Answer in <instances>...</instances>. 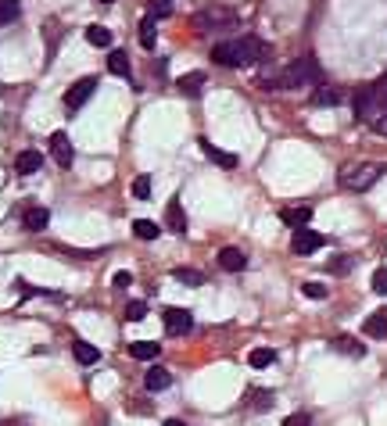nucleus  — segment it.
<instances>
[{
  "mask_svg": "<svg viewBox=\"0 0 387 426\" xmlns=\"http://www.w3.org/2000/svg\"><path fill=\"white\" fill-rule=\"evenodd\" d=\"M265 54H269V43H265V40H258V36L223 40V43H216V50H212V57L219 61V65H226V69L258 65V61H265Z\"/></svg>",
  "mask_w": 387,
  "mask_h": 426,
  "instance_id": "1",
  "label": "nucleus"
},
{
  "mask_svg": "<svg viewBox=\"0 0 387 426\" xmlns=\"http://www.w3.org/2000/svg\"><path fill=\"white\" fill-rule=\"evenodd\" d=\"M319 83H323V69L312 54L294 57L290 65L276 72V79H265V86H280V90H302V86H319Z\"/></svg>",
  "mask_w": 387,
  "mask_h": 426,
  "instance_id": "2",
  "label": "nucleus"
},
{
  "mask_svg": "<svg viewBox=\"0 0 387 426\" xmlns=\"http://www.w3.org/2000/svg\"><path fill=\"white\" fill-rule=\"evenodd\" d=\"M384 111H387V76H380L377 83L355 94V122H370L373 126Z\"/></svg>",
  "mask_w": 387,
  "mask_h": 426,
  "instance_id": "3",
  "label": "nucleus"
},
{
  "mask_svg": "<svg viewBox=\"0 0 387 426\" xmlns=\"http://www.w3.org/2000/svg\"><path fill=\"white\" fill-rule=\"evenodd\" d=\"M384 169L387 165H377V162H355V165H344L341 169V187H348V190H370L373 183L384 176Z\"/></svg>",
  "mask_w": 387,
  "mask_h": 426,
  "instance_id": "4",
  "label": "nucleus"
},
{
  "mask_svg": "<svg viewBox=\"0 0 387 426\" xmlns=\"http://www.w3.org/2000/svg\"><path fill=\"white\" fill-rule=\"evenodd\" d=\"M194 25L201 33H230V29H237V15L226 8H212V11H201L194 18Z\"/></svg>",
  "mask_w": 387,
  "mask_h": 426,
  "instance_id": "5",
  "label": "nucleus"
},
{
  "mask_svg": "<svg viewBox=\"0 0 387 426\" xmlns=\"http://www.w3.org/2000/svg\"><path fill=\"white\" fill-rule=\"evenodd\" d=\"M94 90H97V79H94V76H83L79 83H72V86L65 90V108H69V111H79L86 101H90Z\"/></svg>",
  "mask_w": 387,
  "mask_h": 426,
  "instance_id": "6",
  "label": "nucleus"
},
{
  "mask_svg": "<svg viewBox=\"0 0 387 426\" xmlns=\"http://www.w3.org/2000/svg\"><path fill=\"white\" fill-rule=\"evenodd\" d=\"M162 322H165V333H172V337H183V333L194 329V312H187V308H165L162 312Z\"/></svg>",
  "mask_w": 387,
  "mask_h": 426,
  "instance_id": "7",
  "label": "nucleus"
},
{
  "mask_svg": "<svg viewBox=\"0 0 387 426\" xmlns=\"http://www.w3.org/2000/svg\"><path fill=\"white\" fill-rule=\"evenodd\" d=\"M326 243V236L323 233H316L312 226L309 229H294V236H290V251L294 255H312V251H319Z\"/></svg>",
  "mask_w": 387,
  "mask_h": 426,
  "instance_id": "8",
  "label": "nucleus"
},
{
  "mask_svg": "<svg viewBox=\"0 0 387 426\" xmlns=\"http://www.w3.org/2000/svg\"><path fill=\"white\" fill-rule=\"evenodd\" d=\"M22 226H25L29 233H43V229L50 226V208H43V204H33V208H25V215H22Z\"/></svg>",
  "mask_w": 387,
  "mask_h": 426,
  "instance_id": "9",
  "label": "nucleus"
},
{
  "mask_svg": "<svg viewBox=\"0 0 387 426\" xmlns=\"http://www.w3.org/2000/svg\"><path fill=\"white\" fill-rule=\"evenodd\" d=\"M50 155H54V162L62 169L72 165V140H69V133H50Z\"/></svg>",
  "mask_w": 387,
  "mask_h": 426,
  "instance_id": "10",
  "label": "nucleus"
},
{
  "mask_svg": "<svg viewBox=\"0 0 387 426\" xmlns=\"http://www.w3.org/2000/svg\"><path fill=\"white\" fill-rule=\"evenodd\" d=\"M165 226H169L172 233H187V211H183V201H180V197H172V201L165 204Z\"/></svg>",
  "mask_w": 387,
  "mask_h": 426,
  "instance_id": "11",
  "label": "nucleus"
},
{
  "mask_svg": "<svg viewBox=\"0 0 387 426\" xmlns=\"http://www.w3.org/2000/svg\"><path fill=\"white\" fill-rule=\"evenodd\" d=\"M197 143H201V150H204V155L212 158L216 165H223V169H237V165H241V162H237V155H230V150H219L212 140H204V136H201Z\"/></svg>",
  "mask_w": 387,
  "mask_h": 426,
  "instance_id": "12",
  "label": "nucleus"
},
{
  "mask_svg": "<svg viewBox=\"0 0 387 426\" xmlns=\"http://www.w3.org/2000/svg\"><path fill=\"white\" fill-rule=\"evenodd\" d=\"M40 169H43V155H40V150H22V155L15 158V172L18 176H33Z\"/></svg>",
  "mask_w": 387,
  "mask_h": 426,
  "instance_id": "13",
  "label": "nucleus"
},
{
  "mask_svg": "<svg viewBox=\"0 0 387 426\" xmlns=\"http://www.w3.org/2000/svg\"><path fill=\"white\" fill-rule=\"evenodd\" d=\"M280 219H283L287 226H294V229H309V222H312V208H309V204H302V208H283V211H280Z\"/></svg>",
  "mask_w": 387,
  "mask_h": 426,
  "instance_id": "14",
  "label": "nucleus"
},
{
  "mask_svg": "<svg viewBox=\"0 0 387 426\" xmlns=\"http://www.w3.org/2000/svg\"><path fill=\"white\" fill-rule=\"evenodd\" d=\"M334 351H341V355H348V358H363V355H366V344L355 341L351 333H337V337H334Z\"/></svg>",
  "mask_w": 387,
  "mask_h": 426,
  "instance_id": "15",
  "label": "nucleus"
},
{
  "mask_svg": "<svg viewBox=\"0 0 387 426\" xmlns=\"http://www.w3.org/2000/svg\"><path fill=\"white\" fill-rule=\"evenodd\" d=\"M219 265H223L226 272H244V269H248V258H244L241 248H223V251H219Z\"/></svg>",
  "mask_w": 387,
  "mask_h": 426,
  "instance_id": "16",
  "label": "nucleus"
},
{
  "mask_svg": "<svg viewBox=\"0 0 387 426\" xmlns=\"http://www.w3.org/2000/svg\"><path fill=\"white\" fill-rule=\"evenodd\" d=\"M363 333L373 341H384L387 337V312H373L366 322H363Z\"/></svg>",
  "mask_w": 387,
  "mask_h": 426,
  "instance_id": "17",
  "label": "nucleus"
},
{
  "mask_svg": "<svg viewBox=\"0 0 387 426\" xmlns=\"http://www.w3.org/2000/svg\"><path fill=\"white\" fill-rule=\"evenodd\" d=\"M273 362H276V351H273V348H255V351L248 355V365H251V369H269Z\"/></svg>",
  "mask_w": 387,
  "mask_h": 426,
  "instance_id": "18",
  "label": "nucleus"
},
{
  "mask_svg": "<svg viewBox=\"0 0 387 426\" xmlns=\"http://www.w3.org/2000/svg\"><path fill=\"white\" fill-rule=\"evenodd\" d=\"M143 387H147V390H169V387H172V376H169L165 369H147Z\"/></svg>",
  "mask_w": 387,
  "mask_h": 426,
  "instance_id": "19",
  "label": "nucleus"
},
{
  "mask_svg": "<svg viewBox=\"0 0 387 426\" xmlns=\"http://www.w3.org/2000/svg\"><path fill=\"white\" fill-rule=\"evenodd\" d=\"M312 101H316L319 108H337V104H341V90H334V86H319L316 94H312Z\"/></svg>",
  "mask_w": 387,
  "mask_h": 426,
  "instance_id": "20",
  "label": "nucleus"
},
{
  "mask_svg": "<svg viewBox=\"0 0 387 426\" xmlns=\"http://www.w3.org/2000/svg\"><path fill=\"white\" fill-rule=\"evenodd\" d=\"M133 236H140V240H158L162 236V226L151 222V219H136L133 222Z\"/></svg>",
  "mask_w": 387,
  "mask_h": 426,
  "instance_id": "21",
  "label": "nucleus"
},
{
  "mask_svg": "<svg viewBox=\"0 0 387 426\" xmlns=\"http://www.w3.org/2000/svg\"><path fill=\"white\" fill-rule=\"evenodd\" d=\"M108 72L129 76V54H126V50H111V54H108Z\"/></svg>",
  "mask_w": 387,
  "mask_h": 426,
  "instance_id": "22",
  "label": "nucleus"
},
{
  "mask_svg": "<svg viewBox=\"0 0 387 426\" xmlns=\"http://www.w3.org/2000/svg\"><path fill=\"white\" fill-rule=\"evenodd\" d=\"M158 344L155 341H140V344H129V355L133 358H140V362H151V358H158Z\"/></svg>",
  "mask_w": 387,
  "mask_h": 426,
  "instance_id": "23",
  "label": "nucleus"
},
{
  "mask_svg": "<svg viewBox=\"0 0 387 426\" xmlns=\"http://www.w3.org/2000/svg\"><path fill=\"white\" fill-rule=\"evenodd\" d=\"M72 351H76V358H79L83 365H97V362H101V351H97L94 344H86V341H76Z\"/></svg>",
  "mask_w": 387,
  "mask_h": 426,
  "instance_id": "24",
  "label": "nucleus"
},
{
  "mask_svg": "<svg viewBox=\"0 0 387 426\" xmlns=\"http://www.w3.org/2000/svg\"><path fill=\"white\" fill-rule=\"evenodd\" d=\"M140 43L147 50H155V43H158V25H155V18H143L140 22Z\"/></svg>",
  "mask_w": 387,
  "mask_h": 426,
  "instance_id": "25",
  "label": "nucleus"
},
{
  "mask_svg": "<svg viewBox=\"0 0 387 426\" xmlns=\"http://www.w3.org/2000/svg\"><path fill=\"white\" fill-rule=\"evenodd\" d=\"M18 15H22V4H18V0H0V29L11 25V22H18Z\"/></svg>",
  "mask_w": 387,
  "mask_h": 426,
  "instance_id": "26",
  "label": "nucleus"
},
{
  "mask_svg": "<svg viewBox=\"0 0 387 426\" xmlns=\"http://www.w3.org/2000/svg\"><path fill=\"white\" fill-rule=\"evenodd\" d=\"M86 40H90L94 47H111V29H104V25H90V29H86Z\"/></svg>",
  "mask_w": 387,
  "mask_h": 426,
  "instance_id": "27",
  "label": "nucleus"
},
{
  "mask_svg": "<svg viewBox=\"0 0 387 426\" xmlns=\"http://www.w3.org/2000/svg\"><path fill=\"white\" fill-rule=\"evenodd\" d=\"M201 86H204V72H187V76H180V90H183V94H201Z\"/></svg>",
  "mask_w": 387,
  "mask_h": 426,
  "instance_id": "28",
  "label": "nucleus"
},
{
  "mask_svg": "<svg viewBox=\"0 0 387 426\" xmlns=\"http://www.w3.org/2000/svg\"><path fill=\"white\" fill-rule=\"evenodd\" d=\"M172 276H176V280H180L183 287H201V283H204V276H201V272H197V269H176V272H172Z\"/></svg>",
  "mask_w": 387,
  "mask_h": 426,
  "instance_id": "29",
  "label": "nucleus"
},
{
  "mask_svg": "<svg viewBox=\"0 0 387 426\" xmlns=\"http://www.w3.org/2000/svg\"><path fill=\"white\" fill-rule=\"evenodd\" d=\"M133 197L136 201H151V176H136L133 179Z\"/></svg>",
  "mask_w": 387,
  "mask_h": 426,
  "instance_id": "30",
  "label": "nucleus"
},
{
  "mask_svg": "<svg viewBox=\"0 0 387 426\" xmlns=\"http://www.w3.org/2000/svg\"><path fill=\"white\" fill-rule=\"evenodd\" d=\"M151 4V18H169L172 15V0H147Z\"/></svg>",
  "mask_w": 387,
  "mask_h": 426,
  "instance_id": "31",
  "label": "nucleus"
},
{
  "mask_svg": "<svg viewBox=\"0 0 387 426\" xmlns=\"http://www.w3.org/2000/svg\"><path fill=\"white\" fill-rule=\"evenodd\" d=\"M143 315H147V304H143V301H129V304H126V319H129V322H140Z\"/></svg>",
  "mask_w": 387,
  "mask_h": 426,
  "instance_id": "32",
  "label": "nucleus"
},
{
  "mask_svg": "<svg viewBox=\"0 0 387 426\" xmlns=\"http://www.w3.org/2000/svg\"><path fill=\"white\" fill-rule=\"evenodd\" d=\"M302 294L312 297V301H323V297H326V287H323V283H302Z\"/></svg>",
  "mask_w": 387,
  "mask_h": 426,
  "instance_id": "33",
  "label": "nucleus"
},
{
  "mask_svg": "<svg viewBox=\"0 0 387 426\" xmlns=\"http://www.w3.org/2000/svg\"><path fill=\"white\" fill-rule=\"evenodd\" d=\"M283 426H312V416H309V412H290V416L283 419Z\"/></svg>",
  "mask_w": 387,
  "mask_h": 426,
  "instance_id": "34",
  "label": "nucleus"
},
{
  "mask_svg": "<svg viewBox=\"0 0 387 426\" xmlns=\"http://www.w3.org/2000/svg\"><path fill=\"white\" fill-rule=\"evenodd\" d=\"M373 290L387 297V269H377V272H373Z\"/></svg>",
  "mask_w": 387,
  "mask_h": 426,
  "instance_id": "35",
  "label": "nucleus"
},
{
  "mask_svg": "<svg viewBox=\"0 0 387 426\" xmlns=\"http://www.w3.org/2000/svg\"><path fill=\"white\" fill-rule=\"evenodd\" d=\"M111 283H115V287H118V290H126V287H129V283H133V276H129V272H126V269H118V272H115V280H111Z\"/></svg>",
  "mask_w": 387,
  "mask_h": 426,
  "instance_id": "36",
  "label": "nucleus"
},
{
  "mask_svg": "<svg viewBox=\"0 0 387 426\" xmlns=\"http://www.w3.org/2000/svg\"><path fill=\"white\" fill-rule=\"evenodd\" d=\"M269 405H273V394L269 390H258L255 394V409H269Z\"/></svg>",
  "mask_w": 387,
  "mask_h": 426,
  "instance_id": "37",
  "label": "nucleus"
},
{
  "mask_svg": "<svg viewBox=\"0 0 387 426\" xmlns=\"http://www.w3.org/2000/svg\"><path fill=\"white\" fill-rule=\"evenodd\" d=\"M351 269V258H334L330 262V272H348Z\"/></svg>",
  "mask_w": 387,
  "mask_h": 426,
  "instance_id": "38",
  "label": "nucleus"
},
{
  "mask_svg": "<svg viewBox=\"0 0 387 426\" xmlns=\"http://www.w3.org/2000/svg\"><path fill=\"white\" fill-rule=\"evenodd\" d=\"M373 129H377L380 136H387V111H384V115H380V118L373 122Z\"/></svg>",
  "mask_w": 387,
  "mask_h": 426,
  "instance_id": "39",
  "label": "nucleus"
},
{
  "mask_svg": "<svg viewBox=\"0 0 387 426\" xmlns=\"http://www.w3.org/2000/svg\"><path fill=\"white\" fill-rule=\"evenodd\" d=\"M165 426H187L183 419H165Z\"/></svg>",
  "mask_w": 387,
  "mask_h": 426,
  "instance_id": "40",
  "label": "nucleus"
},
{
  "mask_svg": "<svg viewBox=\"0 0 387 426\" xmlns=\"http://www.w3.org/2000/svg\"><path fill=\"white\" fill-rule=\"evenodd\" d=\"M101 4H115V0H101Z\"/></svg>",
  "mask_w": 387,
  "mask_h": 426,
  "instance_id": "41",
  "label": "nucleus"
}]
</instances>
